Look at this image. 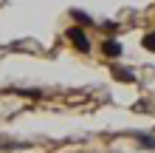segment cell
Returning a JSON list of instances; mask_svg holds the SVG:
<instances>
[{"instance_id": "obj_1", "label": "cell", "mask_w": 155, "mask_h": 153, "mask_svg": "<svg viewBox=\"0 0 155 153\" xmlns=\"http://www.w3.org/2000/svg\"><path fill=\"white\" fill-rule=\"evenodd\" d=\"M68 37H71V43L79 48V51H90V40H87V34H85V29H79V26H74V29H68Z\"/></svg>"}, {"instance_id": "obj_2", "label": "cell", "mask_w": 155, "mask_h": 153, "mask_svg": "<svg viewBox=\"0 0 155 153\" xmlns=\"http://www.w3.org/2000/svg\"><path fill=\"white\" fill-rule=\"evenodd\" d=\"M102 54L110 57V60H118V57H121V43H118V40H104L102 43Z\"/></svg>"}, {"instance_id": "obj_3", "label": "cell", "mask_w": 155, "mask_h": 153, "mask_svg": "<svg viewBox=\"0 0 155 153\" xmlns=\"http://www.w3.org/2000/svg\"><path fill=\"white\" fill-rule=\"evenodd\" d=\"M116 74H118L121 82H135V74H133L130 68H116Z\"/></svg>"}, {"instance_id": "obj_4", "label": "cell", "mask_w": 155, "mask_h": 153, "mask_svg": "<svg viewBox=\"0 0 155 153\" xmlns=\"http://www.w3.org/2000/svg\"><path fill=\"white\" fill-rule=\"evenodd\" d=\"M141 46H144V48H150V51H155V31H150V34H144V40H141Z\"/></svg>"}, {"instance_id": "obj_5", "label": "cell", "mask_w": 155, "mask_h": 153, "mask_svg": "<svg viewBox=\"0 0 155 153\" xmlns=\"http://www.w3.org/2000/svg\"><path fill=\"white\" fill-rule=\"evenodd\" d=\"M74 17H76L79 23H90V17H87V14H82V12H74Z\"/></svg>"}]
</instances>
